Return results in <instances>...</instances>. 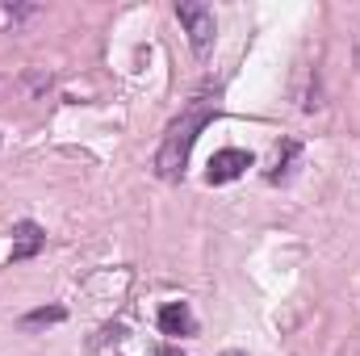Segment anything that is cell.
Instances as JSON below:
<instances>
[{"instance_id": "3957f363", "label": "cell", "mask_w": 360, "mask_h": 356, "mask_svg": "<svg viewBox=\"0 0 360 356\" xmlns=\"http://www.w3.org/2000/svg\"><path fill=\"white\" fill-rule=\"evenodd\" d=\"M248 168H252V155H248V151H239V147H226V151H218V155L210 160L205 180H210V184H231V180L243 177Z\"/></svg>"}, {"instance_id": "6da1fadb", "label": "cell", "mask_w": 360, "mask_h": 356, "mask_svg": "<svg viewBox=\"0 0 360 356\" xmlns=\"http://www.w3.org/2000/svg\"><path fill=\"white\" fill-rule=\"evenodd\" d=\"M214 117H218V101H214L210 92H201V96H193V101L184 105V113L168 126V134H164V143H160V151H155V172H160V177L164 180L184 177L188 155H193V143H197V134H201Z\"/></svg>"}, {"instance_id": "52a82bcc", "label": "cell", "mask_w": 360, "mask_h": 356, "mask_svg": "<svg viewBox=\"0 0 360 356\" xmlns=\"http://www.w3.org/2000/svg\"><path fill=\"white\" fill-rule=\"evenodd\" d=\"M42 323H63V306H51V310H34L21 319V327H42Z\"/></svg>"}, {"instance_id": "ba28073f", "label": "cell", "mask_w": 360, "mask_h": 356, "mask_svg": "<svg viewBox=\"0 0 360 356\" xmlns=\"http://www.w3.org/2000/svg\"><path fill=\"white\" fill-rule=\"evenodd\" d=\"M155 356H184V352H180V348H168V344H164V348H155Z\"/></svg>"}, {"instance_id": "5b68a950", "label": "cell", "mask_w": 360, "mask_h": 356, "mask_svg": "<svg viewBox=\"0 0 360 356\" xmlns=\"http://www.w3.org/2000/svg\"><path fill=\"white\" fill-rule=\"evenodd\" d=\"M13 239H17V243H13V260H30V256H38L42 243H46V235H42L38 222H17Z\"/></svg>"}, {"instance_id": "30bf717a", "label": "cell", "mask_w": 360, "mask_h": 356, "mask_svg": "<svg viewBox=\"0 0 360 356\" xmlns=\"http://www.w3.org/2000/svg\"><path fill=\"white\" fill-rule=\"evenodd\" d=\"M356 68H360V38H356Z\"/></svg>"}, {"instance_id": "7a4b0ae2", "label": "cell", "mask_w": 360, "mask_h": 356, "mask_svg": "<svg viewBox=\"0 0 360 356\" xmlns=\"http://www.w3.org/2000/svg\"><path fill=\"white\" fill-rule=\"evenodd\" d=\"M176 17H180V25H184V34H188V46H193L197 55H205V51L214 46V34H218L214 8L201 4V0H180Z\"/></svg>"}, {"instance_id": "277c9868", "label": "cell", "mask_w": 360, "mask_h": 356, "mask_svg": "<svg viewBox=\"0 0 360 356\" xmlns=\"http://www.w3.org/2000/svg\"><path fill=\"white\" fill-rule=\"evenodd\" d=\"M160 331H164V336H193V331H197V319H193L188 302H168V306H160Z\"/></svg>"}, {"instance_id": "8992f818", "label": "cell", "mask_w": 360, "mask_h": 356, "mask_svg": "<svg viewBox=\"0 0 360 356\" xmlns=\"http://www.w3.org/2000/svg\"><path fill=\"white\" fill-rule=\"evenodd\" d=\"M302 160V147L293 143V139H285V143H276V151H272V164H269V180H285L293 172V164Z\"/></svg>"}, {"instance_id": "9c48e42d", "label": "cell", "mask_w": 360, "mask_h": 356, "mask_svg": "<svg viewBox=\"0 0 360 356\" xmlns=\"http://www.w3.org/2000/svg\"><path fill=\"white\" fill-rule=\"evenodd\" d=\"M218 356H248V352H235V348H231V352H218Z\"/></svg>"}]
</instances>
